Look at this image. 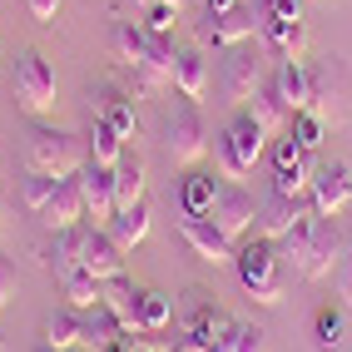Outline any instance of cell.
I'll use <instances>...</instances> for the list:
<instances>
[{"label": "cell", "mask_w": 352, "mask_h": 352, "mask_svg": "<svg viewBox=\"0 0 352 352\" xmlns=\"http://www.w3.org/2000/svg\"><path fill=\"white\" fill-rule=\"evenodd\" d=\"M239 278H243V288L263 302V308H278L283 302V293H288V268H283V253H278V243L273 239H243L239 243Z\"/></svg>", "instance_id": "obj_1"}, {"label": "cell", "mask_w": 352, "mask_h": 352, "mask_svg": "<svg viewBox=\"0 0 352 352\" xmlns=\"http://www.w3.org/2000/svg\"><path fill=\"white\" fill-rule=\"evenodd\" d=\"M89 164V144L65 129H50V124H35L25 134V169L30 174H50V179H75Z\"/></svg>", "instance_id": "obj_2"}, {"label": "cell", "mask_w": 352, "mask_h": 352, "mask_svg": "<svg viewBox=\"0 0 352 352\" xmlns=\"http://www.w3.org/2000/svg\"><path fill=\"white\" fill-rule=\"evenodd\" d=\"M268 60H278V55L268 50L263 35H253V40H243V45H233V50H223V75H219L223 100H228V104H248L253 89L273 75Z\"/></svg>", "instance_id": "obj_3"}, {"label": "cell", "mask_w": 352, "mask_h": 352, "mask_svg": "<svg viewBox=\"0 0 352 352\" xmlns=\"http://www.w3.org/2000/svg\"><path fill=\"white\" fill-rule=\"evenodd\" d=\"M164 149H169L174 169H199V159L208 154V124L194 100H174L169 114H164Z\"/></svg>", "instance_id": "obj_4"}, {"label": "cell", "mask_w": 352, "mask_h": 352, "mask_svg": "<svg viewBox=\"0 0 352 352\" xmlns=\"http://www.w3.org/2000/svg\"><path fill=\"white\" fill-rule=\"evenodd\" d=\"M308 75H313V89H308V109L318 114V120L327 129H338L347 120V109H352V85H347V65L338 55H322L318 65H308Z\"/></svg>", "instance_id": "obj_5"}, {"label": "cell", "mask_w": 352, "mask_h": 352, "mask_svg": "<svg viewBox=\"0 0 352 352\" xmlns=\"http://www.w3.org/2000/svg\"><path fill=\"white\" fill-rule=\"evenodd\" d=\"M263 149H268V134L248 120V109H239L233 124L223 129V139H219V174L239 184L243 174H253V164L263 159Z\"/></svg>", "instance_id": "obj_6"}, {"label": "cell", "mask_w": 352, "mask_h": 352, "mask_svg": "<svg viewBox=\"0 0 352 352\" xmlns=\"http://www.w3.org/2000/svg\"><path fill=\"white\" fill-rule=\"evenodd\" d=\"M15 104L25 109L30 120L55 109V69H50V60L40 50H25L15 60Z\"/></svg>", "instance_id": "obj_7"}, {"label": "cell", "mask_w": 352, "mask_h": 352, "mask_svg": "<svg viewBox=\"0 0 352 352\" xmlns=\"http://www.w3.org/2000/svg\"><path fill=\"white\" fill-rule=\"evenodd\" d=\"M313 174H318V159H313V149H302L293 134H278V144H273V194L308 199V189H313Z\"/></svg>", "instance_id": "obj_8"}, {"label": "cell", "mask_w": 352, "mask_h": 352, "mask_svg": "<svg viewBox=\"0 0 352 352\" xmlns=\"http://www.w3.org/2000/svg\"><path fill=\"white\" fill-rule=\"evenodd\" d=\"M253 35H263V15H258L248 0L233 10H204V25H199V40L214 45V50H233V45H243Z\"/></svg>", "instance_id": "obj_9"}, {"label": "cell", "mask_w": 352, "mask_h": 352, "mask_svg": "<svg viewBox=\"0 0 352 352\" xmlns=\"http://www.w3.org/2000/svg\"><path fill=\"white\" fill-rule=\"evenodd\" d=\"M347 233L338 228V214H318L313 219V239H308V263H302V278L318 283V278L338 273V263L347 258Z\"/></svg>", "instance_id": "obj_10"}, {"label": "cell", "mask_w": 352, "mask_h": 352, "mask_svg": "<svg viewBox=\"0 0 352 352\" xmlns=\"http://www.w3.org/2000/svg\"><path fill=\"white\" fill-rule=\"evenodd\" d=\"M208 219H214L233 243H243L248 233H253V223H258V199L243 189V184L223 179V184H219V194H214V208H208Z\"/></svg>", "instance_id": "obj_11"}, {"label": "cell", "mask_w": 352, "mask_h": 352, "mask_svg": "<svg viewBox=\"0 0 352 352\" xmlns=\"http://www.w3.org/2000/svg\"><path fill=\"white\" fill-rule=\"evenodd\" d=\"M179 239L189 243L204 263H214V268H228L233 258H239V243H233L208 214H184V219H179Z\"/></svg>", "instance_id": "obj_12"}, {"label": "cell", "mask_w": 352, "mask_h": 352, "mask_svg": "<svg viewBox=\"0 0 352 352\" xmlns=\"http://www.w3.org/2000/svg\"><path fill=\"white\" fill-rule=\"evenodd\" d=\"M313 214H318L313 199H288V194H273V189H268V199L258 204V233L273 239V243H283L288 233H293L302 219H313Z\"/></svg>", "instance_id": "obj_13"}, {"label": "cell", "mask_w": 352, "mask_h": 352, "mask_svg": "<svg viewBox=\"0 0 352 352\" xmlns=\"http://www.w3.org/2000/svg\"><path fill=\"white\" fill-rule=\"evenodd\" d=\"M80 194H85V219L95 228H104L120 214V204H114V169H104V164H85L80 169Z\"/></svg>", "instance_id": "obj_14"}, {"label": "cell", "mask_w": 352, "mask_h": 352, "mask_svg": "<svg viewBox=\"0 0 352 352\" xmlns=\"http://www.w3.org/2000/svg\"><path fill=\"white\" fill-rule=\"evenodd\" d=\"M308 199H313V208H318V214H342V208L352 204V169H347L342 159H333V164H318Z\"/></svg>", "instance_id": "obj_15"}, {"label": "cell", "mask_w": 352, "mask_h": 352, "mask_svg": "<svg viewBox=\"0 0 352 352\" xmlns=\"http://www.w3.org/2000/svg\"><path fill=\"white\" fill-rule=\"evenodd\" d=\"M89 104H95V120H104L114 134L134 139L139 120H134V100H129V89H120V85H109V80H104L95 95H89Z\"/></svg>", "instance_id": "obj_16"}, {"label": "cell", "mask_w": 352, "mask_h": 352, "mask_svg": "<svg viewBox=\"0 0 352 352\" xmlns=\"http://www.w3.org/2000/svg\"><path fill=\"white\" fill-rule=\"evenodd\" d=\"M80 268H89V273L100 278V283H114V278H124V248L109 239V228H89V243H85Z\"/></svg>", "instance_id": "obj_17"}, {"label": "cell", "mask_w": 352, "mask_h": 352, "mask_svg": "<svg viewBox=\"0 0 352 352\" xmlns=\"http://www.w3.org/2000/svg\"><path fill=\"white\" fill-rule=\"evenodd\" d=\"M243 109H248V120H253L258 129H263L268 139H278V134H288V120H293V109H288L283 100H278V89H273V75H268L263 85L253 89V100H248Z\"/></svg>", "instance_id": "obj_18"}, {"label": "cell", "mask_w": 352, "mask_h": 352, "mask_svg": "<svg viewBox=\"0 0 352 352\" xmlns=\"http://www.w3.org/2000/svg\"><path fill=\"white\" fill-rule=\"evenodd\" d=\"M45 228H75V223H85V194H80V174L75 179H60L55 184V194H50V204H45Z\"/></svg>", "instance_id": "obj_19"}, {"label": "cell", "mask_w": 352, "mask_h": 352, "mask_svg": "<svg viewBox=\"0 0 352 352\" xmlns=\"http://www.w3.org/2000/svg\"><path fill=\"white\" fill-rule=\"evenodd\" d=\"M144 189H149L144 154H139V149H124V154H120V164H114V204H120V208L144 204Z\"/></svg>", "instance_id": "obj_20"}, {"label": "cell", "mask_w": 352, "mask_h": 352, "mask_svg": "<svg viewBox=\"0 0 352 352\" xmlns=\"http://www.w3.org/2000/svg\"><path fill=\"white\" fill-rule=\"evenodd\" d=\"M55 288H60V298H65L75 313H95L100 302H104V283H100L89 268H65V273H55Z\"/></svg>", "instance_id": "obj_21"}, {"label": "cell", "mask_w": 352, "mask_h": 352, "mask_svg": "<svg viewBox=\"0 0 352 352\" xmlns=\"http://www.w3.org/2000/svg\"><path fill=\"white\" fill-rule=\"evenodd\" d=\"M273 89L293 114L308 109V89H313V75H308V60H273Z\"/></svg>", "instance_id": "obj_22"}, {"label": "cell", "mask_w": 352, "mask_h": 352, "mask_svg": "<svg viewBox=\"0 0 352 352\" xmlns=\"http://www.w3.org/2000/svg\"><path fill=\"white\" fill-rule=\"evenodd\" d=\"M40 347H55V352H75L85 347V313H55V318H45L40 327Z\"/></svg>", "instance_id": "obj_23"}, {"label": "cell", "mask_w": 352, "mask_h": 352, "mask_svg": "<svg viewBox=\"0 0 352 352\" xmlns=\"http://www.w3.org/2000/svg\"><path fill=\"white\" fill-rule=\"evenodd\" d=\"M174 89L184 100H204L208 95V60H204V50H179V60H174Z\"/></svg>", "instance_id": "obj_24"}, {"label": "cell", "mask_w": 352, "mask_h": 352, "mask_svg": "<svg viewBox=\"0 0 352 352\" xmlns=\"http://www.w3.org/2000/svg\"><path fill=\"white\" fill-rule=\"evenodd\" d=\"M104 228H109V239L120 243L124 253H134L139 243L149 239V199H144V204H134V208H120V214H114Z\"/></svg>", "instance_id": "obj_25"}, {"label": "cell", "mask_w": 352, "mask_h": 352, "mask_svg": "<svg viewBox=\"0 0 352 352\" xmlns=\"http://www.w3.org/2000/svg\"><path fill=\"white\" fill-rule=\"evenodd\" d=\"M109 50H114V60H120V65L139 69V65H144V55H149V30L139 25V20H120V25L109 30Z\"/></svg>", "instance_id": "obj_26"}, {"label": "cell", "mask_w": 352, "mask_h": 352, "mask_svg": "<svg viewBox=\"0 0 352 352\" xmlns=\"http://www.w3.org/2000/svg\"><path fill=\"white\" fill-rule=\"evenodd\" d=\"M139 293H144V288H134L129 278H114V283H104V308L120 318L124 333H139Z\"/></svg>", "instance_id": "obj_27"}, {"label": "cell", "mask_w": 352, "mask_h": 352, "mask_svg": "<svg viewBox=\"0 0 352 352\" xmlns=\"http://www.w3.org/2000/svg\"><path fill=\"white\" fill-rule=\"evenodd\" d=\"M89 228H95V223L55 228V243H50V263H55V273H65V268H80V258H85V243H89Z\"/></svg>", "instance_id": "obj_28"}, {"label": "cell", "mask_w": 352, "mask_h": 352, "mask_svg": "<svg viewBox=\"0 0 352 352\" xmlns=\"http://www.w3.org/2000/svg\"><path fill=\"white\" fill-rule=\"evenodd\" d=\"M174 322V298L159 293V288H144L139 293V333H164V327Z\"/></svg>", "instance_id": "obj_29"}, {"label": "cell", "mask_w": 352, "mask_h": 352, "mask_svg": "<svg viewBox=\"0 0 352 352\" xmlns=\"http://www.w3.org/2000/svg\"><path fill=\"white\" fill-rule=\"evenodd\" d=\"M214 194H219V179L204 174V169H189V179H184V189H179V208L184 214H208Z\"/></svg>", "instance_id": "obj_30"}, {"label": "cell", "mask_w": 352, "mask_h": 352, "mask_svg": "<svg viewBox=\"0 0 352 352\" xmlns=\"http://www.w3.org/2000/svg\"><path fill=\"white\" fill-rule=\"evenodd\" d=\"M124 149H129V139L114 134L104 120H95V129H89V164H104V169H114Z\"/></svg>", "instance_id": "obj_31"}, {"label": "cell", "mask_w": 352, "mask_h": 352, "mask_svg": "<svg viewBox=\"0 0 352 352\" xmlns=\"http://www.w3.org/2000/svg\"><path fill=\"white\" fill-rule=\"evenodd\" d=\"M342 327H347V322H342V308H333V302L313 313V338H318L322 352H333V347L342 342Z\"/></svg>", "instance_id": "obj_32"}, {"label": "cell", "mask_w": 352, "mask_h": 352, "mask_svg": "<svg viewBox=\"0 0 352 352\" xmlns=\"http://www.w3.org/2000/svg\"><path fill=\"white\" fill-rule=\"evenodd\" d=\"M288 134L298 139V144H302V149H313V154H318V144H322V139H327V124L318 120V114H313V109H298V114H293V120H288Z\"/></svg>", "instance_id": "obj_33"}, {"label": "cell", "mask_w": 352, "mask_h": 352, "mask_svg": "<svg viewBox=\"0 0 352 352\" xmlns=\"http://www.w3.org/2000/svg\"><path fill=\"white\" fill-rule=\"evenodd\" d=\"M55 184H60V179H50V174H30V169H25V184H20V204H25L30 214H45V204H50Z\"/></svg>", "instance_id": "obj_34"}, {"label": "cell", "mask_w": 352, "mask_h": 352, "mask_svg": "<svg viewBox=\"0 0 352 352\" xmlns=\"http://www.w3.org/2000/svg\"><path fill=\"white\" fill-rule=\"evenodd\" d=\"M223 352H268V333H263L258 322H233Z\"/></svg>", "instance_id": "obj_35"}, {"label": "cell", "mask_w": 352, "mask_h": 352, "mask_svg": "<svg viewBox=\"0 0 352 352\" xmlns=\"http://www.w3.org/2000/svg\"><path fill=\"white\" fill-rule=\"evenodd\" d=\"M174 20H179V6H169V0H154L139 25H144L149 35H174Z\"/></svg>", "instance_id": "obj_36"}, {"label": "cell", "mask_w": 352, "mask_h": 352, "mask_svg": "<svg viewBox=\"0 0 352 352\" xmlns=\"http://www.w3.org/2000/svg\"><path fill=\"white\" fill-rule=\"evenodd\" d=\"M25 10H30V20H40V25H50V20L60 15V0H25Z\"/></svg>", "instance_id": "obj_37"}, {"label": "cell", "mask_w": 352, "mask_h": 352, "mask_svg": "<svg viewBox=\"0 0 352 352\" xmlns=\"http://www.w3.org/2000/svg\"><path fill=\"white\" fill-rule=\"evenodd\" d=\"M338 298H342V302H352V253L338 263Z\"/></svg>", "instance_id": "obj_38"}, {"label": "cell", "mask_w": 352, "mask_h": 352, "mask_svg": "<svg viewBox=\"0 0 352 352\" xmlns=\"http://www.w3.org/2000/svg\"><path fill=\"white\" fill-rule=\"evenodd\" d=\"M10 298H15V268L6 263V258H0V308H6Z\"/></svg>", "instance_id": "obj_39"}, {"label": "cell", "mask_w": 352, "mask_h": 352, "mask_svg": "<svg viewBox=\"0 0 352 352\" xmlns=\"http://www.w3.org/2000/svg\"><path fill=\"white\" fill-rule=\"evenodd\" d=\"M233 6H243V0H204V10H233Z\"/></svg>", "instance_id": "obj_40"}, {"label": "cell", "mask_w": 352, "mask_h": 352, "mask_svg": "<svg viewBox=\"0 0 352 352\" xmlns=\"http://www.w3.org/2000/svg\"><path fill=\"white\" fill-rule=\"evenodd\" d=\"M129 6H134V10H149V6H154V0H129Z\"/></svg>", "instance_id": "obj_41"}, {"label": "cell", "mask_w": 352, "mask_h": 352, "mask_svg": "<svg viewBox=\"0 0 352 352\" xmlns=\"http://www.w3.org/2000/svg\"><path fill=\"white\" fill-rule=\"evenodd\" d=\"M6 208H10V199H6V189H0V219H6Z\"/></svg>", "instance_id": "obj_42"}, {"label": "cell", "mask_w": 352, "mask_h": 352, "mask_svg": "<svg viewBox=\"0 0 352 352\" xmlns=\"http://www.w3.org/2000/svg\"><path fill=\"white\" fill-rule=\"evenodd\" d=\"M35 352H55V347H35ZM75 352H89V347H75Z\"/></svg>", "instance_id": "obj_43"}, {"label": "cell", "mask_w": 352, "mask_h": 352, "mask_svg": "<svg viewBox=\"0 0 352 352\" xmlns=\"http://www.w3.org/2000/svg\"><path fill=\"white\" fill-rule=\"evenodd\" d=\"M0 60H6V40H0Z\"/></svg>", "instance_id": "obj_44"}, {"label": "cell", "mask_w": 352, "mask_h": 352, "mask_svg": "<svg viewBox=\"0 0 352 352\" xmlns=\"http://www.w3.org/2000/svg\"><path fill=\"white\" fill-rule=\"evenodd\" d=\"M174 352H189V347H174Z\"/></svg>", "instance_id": "obj_45"}]
</instances>
